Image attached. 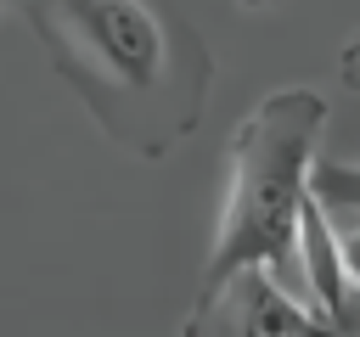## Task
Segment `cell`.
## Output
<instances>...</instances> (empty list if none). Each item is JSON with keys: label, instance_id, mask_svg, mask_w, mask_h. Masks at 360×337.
<instances>
[{"label": "cell", "instance_id": "6da1fadb", "mask_svg": "<svg viewBox=\"0 0 360 337\" xmlns=\"http://www.w3.org/2000/svg\"><path fill=\"white\" fill-rule=\"evenodd\" d=\"M51 73L135 157L186 140L214 90V51L158 0H17Z\"/></svg>", "mask_w": 360, "mask_h": 337}, {"label": "cell", "instance_id": "7a4b0ae2", "mask_svg": "<svg viewBox=\"0 0 360 337\" xmlns=\"http://www.w3.org/2000/svg\"><path fill=\"white\" fill-rule=\"evenodd\" d=\"M326 129V95L287 84L270 90L225 146V202L219 230L197 281V298L219 292L242 270H292L298 264V219L315 185V146Z\"/></svg>", "mask_w": 360, "mask_h": 337}, {"label": "cell", "instance_id": "3957f363", "mask_svg": "<svg viewBox=\"0 0 360 337\" xmlns=\"http://www.w3.org/2000/svg\"><path fill=\"white\" fill-rule=\"evenodd\" d=\"M180 337H360L338 326L332 315L304 309L298 298L281 292L276 270H242L219 292L191 298V315L180 320Z\"/></svg>", "mask_w": 360, "mask_h": 337}, {"label": "cell", "instance_id": "277c9868", "mask_svg": "<svg viewBox=\"0 0 360 337\" xmlns=\"http://www.w3.org/2000/svg\"><path fill=\"white\" fill-rule=\"evenodd\" d=\"M298 270H304V286L321 303V315L360 331L354 326V292L360 286H354V270H349V253H343V225L332 219V208H326V197L315 185H309L304 219H298Z\"/></svg>", "mask_w": 360, "mask_h": 337}, {"label": "cell", "instance_id": "5b68a950", "mask_svg": "<svg viewBox=\"0 0 360 337\" xmlns=\"http://www.w3.org/2000/svg\"><path fill=\"white\" fill-rule=\"evenodd\" d=\"M315 191L326 197L332 213L360 219V168L354 163H315Z\"/></svg>", "mask_w": 360, "mask_h": 337}, {"label": "cell", "instance_id": "8992f818", "mask_svg": "<svg viewBox=\"0 0 360 337\" xmlns=\"http://www.w3.org/2000/svg\"><path fill=\"white\" fill-rule=\"evenodd\" d=\"M338 79H343L349 90H360V34L343 45V56H338Z\"/></svg>", "mask_w": 360, "mask_h": 337}, {"label": "cell", "instance_id": "52a82bcc", "mask_svg": "<svg viewBox=\"0 0 360 337\" xmlns=\"http://www.w3.org/2000/svg\"><path fill=\"white\" fill-rule=\"evenodd\" d=\"M343 253H349V270H354V286H360V219L343 225Z\"/></svg>", "mask_w": 360, "mask_h": 337}, {"label": "cell", "instance_id": "ba28073f", "mask_svg": "<svg viewBox=\"0 0 360 337\" xmlns=\"http://www.w3.org/2000/svg\"><path fill=\"white\" fill-rule=\"evenodd\" d=\"M236 6H248V11H259V6H276V0H236Z\"/></svg>", "mask_w": 360, "mask_h": 337}]
</instances>
